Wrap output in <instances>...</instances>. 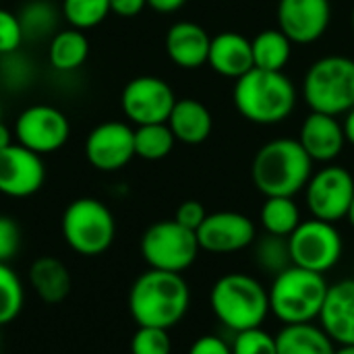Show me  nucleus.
Returning a JSON list of instances; mask_svg holds the SVG:
<instances>
[{
	"mask_svg": "<svg viewBox=\"0 0 354 354\" xmlns=\"http://www.w3.org/2000/svg\"><path fill=\"white\" fill-rule=\"evenodd\" d=\"M191 288L183 274L147 270L131 286L129 311L137 326L170 330L187 315Z\"/></svg>",
	"mask_w": 354,
	"mask_h": 354,
	"instance_id": "f257e3e1",
	"label": "nucleus"
},
{
	"mask_svg": "<svg viewBox=\"0 0 354 354\" xmlns=\"http://www.w3.org/2000/svg\"><path fill=\"white\" fill-rule=\"evenodd\" d=\"M297 87L284 71H263L253 66L236 79L232 102L239 114L253 124L284 122L297 108Z\"/></svg>",
	"mask_w": 354,
	"mask_h": 354,
	"instance_id": "f03ea898",
	"label": "nucleus"
},
{
	"mask_svg": "<svg viewBox=\"0 0 354 354\" xmlns=\"http://www.w3.org/2000/svg\"><path fill=\"white\" fill-rule=\"evenodd\" d=\"M313 174V160L299 139H272L263 143L251 164V180L266 197H295Z\"/></svg>",
	"mask_w": 354,
	"mask_h": 354,
	"instance_id": "7ed1b4c3",
	"label": "nucleus"
},
{
	"mask_svg": "<svg viewBox=\"0 0 354 354\" xmlns=\"http://www.w3.org/2000/svg\"><path fill=\"white\" fill-rule=\"evenodd\" d=\"M216 319L234 334L261 328L270 313L268 288L249 274H226L216 280L209 292Z\"/></svg>",
	"mask_w": 354,
	"mask_h": 354,
	"instance_id": "20e7f679",
	"label": "nucleus"
},
{
	"mask_svg": "<svg viewBox=\"0 0 354 354\" xmlns=\"http://www.w3.org/2000/svg\"><path fill=\"white\" fill-rule=\"evenodd\" d=\"M328 288L330 284L326 282L324 274L290 266L272 280L268 290L270 313H274L284 326L319 319Z\"/></svg>",
	"mask_w": 354,
	"mask_h": 354,
	"instance_id": "39448f33",
	"label": "nucleus"
},
{
	"mask_svg": "<svg viewBox=\"0 0 354 354\" xmlns=\"http://www.w3.org/2000/svg\"><path fill=\"white\" fill-rule=\"evenodd\" d=\"M303 97L311 112L344 116L354 108V58L328 54L317 58L303 77Z\"/></svg>",
	"mask_w": 354,
	"mask_h": 354,
	"instance_id": "423d86ee",
	"label": "nucleus"
},
{
	"mask_svg": "<svg viewBox=\"0 0 354 354\" xmlns=\"http://www.w3.org/2000/svg\"><path fill=\"white\" fill-rule=\"evenodd\" d=\"M60 228L66 245L85 257L106 253L116 236V220L110 207L93 197H81L68 203Z\"/></svg>",
	"mask_w": 354,
	"mask_h": 354,
	"instance_id": "0eeeda50",
	"label": "nucleus"
},
{
	"mask_svg": "<svg viewBox=\"0 0 354 354\" xmlns=\"http://www.w3.org/2000/svg\"><path fill=\"white\" fill-rule=\"evenodd\" d=\"M139 249L151 270L174 274L189 270L201 251L197 232L180 226L176 220H162L151 224L143 232Z\"/></svg>",
	"mask_w": 354,
	"mask_h": 354,
	"instance_id": "6e6552de",
	"label": "nucleus"
},
{
	"mask_svg": "<svg viewBox=\"0 0 354 354\" xmlns=\"http://www.w3.org/2000/svg\"><path fill=\"white\" fill-rule=\"evenodd\" d=\"M288 247L292 266L326 274L340 261L344 243L336 224L311 218L301 222L288 236Z\"/></svg>",
	"mask_w": 354,
	"mask_h": 354,
	"instance_id": "1a4fd4ad",
	"label": "nucleus"
},
{
	"mask_svg": "<svg viewBox=\"0 0 354 354\" xmlns=\"http://www.w3.org/2000/svg\"><path fill=\"white\" fill-rule=\"evenodd\" d=\"M305 199L313 218L332 224L344 220L354 199L353 174L342 166H324L311 174L305 187Z\"/></svg>",
	"mask_w": 354,
	"mask_h": 354,
	"instance_id": "9d476101",
	"label": "nucleus"
},
{
	"mask_svg": "<svg viewBox=\"0 0 354 354\" xmlns=\"http://www.w3.org/2000/svg\"><path fill=\"white\" fill-rule=\"evenodd\" d=\"M12 133L19 145L46 156L66 145L71 137V122L56 106L33 104L17 116Z\"/></svg>",
	"mask_w": 354,
	"mask_h": 354,
	"instance_id": "9b49d317",
	"label": "nucleus"
},
{
	"mask_svg": "<svg viewBox=\"0 0 354 354\" xmlns=\"http://www.w3.org/2000/svg\"><path fill=\"white\" fill-rule=\"evenodd\" d=\"M176 93L168 81L141 75L131 79L120 93V108L122 114L137 127L141 124H156L168 122V116L176 104Z\"/></svg>",
	"mask_w": 354,
	"mask_h": 354,
	"instance_id": "f8f14e48",
	"label": "nucleus"
},
{
	"mask_svg": "<svg viewBox=\"0 0 354 354\" xmlns=\"http://www.w3.org/2000/svg\"><path fill=\"white\" fill-rule=\"evenodd\" d=\"M85 158L100 172H118L135 158V129L122 120L93 127L85 139Z\"/></svg>",
	"mask_w": 354,
	"mask_h": 354,
	"instance_id": "ddd939ff",
	"label": "nucleus"
},
{
	"mask_svg": "<svg viewBox=\"0 0 354 354\" xmlns=\"http://www.w3.org/2000/svg\"><path fill=\"white\" fill-rule=\"evenodd\" d=\"M257 239L255 222L241 212H214L207 214L197 228V241L201 251L224 255L251 247Z\"/></svg>",
	"mask_w": 354,
	"mask_h": 354,
	"instance_id": "4468645a",
	"label": "nucleus"
},
{
	"mask_svg": "<svg viewBox=\"0 0 354 354\" xmlns=\"http://www.w3.org/2000/svg\"><path fill=\"white\" fill-rule=\"evenodd\" d=\"M278 29L292 44H315L332 21L330 0H278Z\"/></svg>",
	"mask_w": 354,
	"mask_h": 354,
	"instance_id": "2eb2a0df",
	"label": "nucleus"
},
{
	"mask_svg": "<svg viewBox=\"0 0 354 354\" xmlns=\"http://www.w3.org/2000/svg\"><path fill=\"white\" fill-rule=\"evenodd\" d=\"M46 180V166L39 153L12 143L0 151V193L12 199L35 195Z\"/></svg>",
	"mask_w": 354,
	"mask_h": 354,
	"instance_id": "dca6fc26",
	"label": "nucleus"
},
{
	"mask_svg": "<svg viewBox=\"0 0 354 354\" xmlns=\"http://www.w3.org/2000/svg\"><path fill=\"white\" fill-rule=\"evenodd\" d=\"M299 143L313 162L332 164L346 145L342 122L338 120V116L311 112L301 124Z\"/></svg>",
	"mask_w": 354,
	"mask_h": 354,
	"instance_id": "f3484780",
	"label": "nucleus"
},
{
	"mask_svg": "<svg viewBox=\"0 0 354 354\" xmlns=\"http://www.w3.org/2000/svg\"><path fill=\"white\" fill-rule=\"evenodd\" d=\"M212 35L195 21H176L168 27L164 48L168 58L185 71H195L207 64Z\"/></svg>",
	"mask_w": 354,
	"mask_h": 354,
	"instance_id": "a211bd4d",
	"label": "nucleus"
},
{
	"mask_svg": "<svg viewBox=\"0 0 354 354\" xmlns=\"http://www.w3.org/2000/svg\"><path fill=\"white\" fill-rule=\"evenodd\" d=\"M319 322L334 344H354V280H340L328 288Z\"/></svg>",
	"mask_w": 354,
	"mask_h": 354,
	"instance_id": "6ab92c4d",
	"label": "nucleus"
},
{
	"mask_svg": "<svg viewBox=\"0 0 354 354\" xmlns=\"http://www.w3.org/2000/svg\"><path fill=\"white\" fill-rule=\"evenodd\" d=\"M207 64L214 73L226 79H239L249 73L253 64V50L251 39L239 31H222L212 37Z\"/></svg>",
	"mask_w": 354,
	"mask_h": 354,
	"instance_id": "aec40b11",
	"label": "nucleus"
},
{
	"mask_svg": "<svg viewBox=\"0 0 354 354\" xmlns=\"http://www.w3.org/2000/svg\"><path fill=\"white\" fill-rule=\"evenodd\" d=\"M168 127L176 141L185 145H199L209 139L214 131V116L203 102L195 97H180L168 116Z\"/></svg>",
	"mask_w": 354,
	"mask_h": 354,
	"instance_id": "412c9836",
	"label": "nucleus"
},
{
	"mask_svg": "<svg viewBox=\"0 0 354 354\" xmlns=\"http://www.w3.org/2000/svg\"><path fill=\"white\" fill-rule=\"evenodd\" d=\"M29 282L33 292L48 305H58L71 295V272L58 257H37L29 268Z\"/></svg>",
	"mask_w": 354,
	"mask_h": 354,
	"instance_id": "4be33fe9",
	"label": "nucleus"
},
{
	"mask_svg": "<svg viewBox=\"0 0 354 354\" xmlns=\"http://www.w3.org/2000/svg\"><path fill=\"white\" fill-rule=\"evenodd\" d=\"M89 56V39L81 29H58L48 41V60L56 73L79 71Z\"/></svg>",
	"mask_w": 354,
	"mask_h": 354,
	"instance_id": "5701e85b",
	"label": "nucleus"
},
{
	"mask_svg": "<svg viewBox=\"0 0 354 354\" xmlns=\"http://www.w3.org/2000/svg\"><path fill=\"white\" fill-rule=\"evenodd\" d=\"M276 346L278 354H336L334 340L313 322L284 326L276 336Z\"/></svg>",
	"mask_w": 354,
	"mask_h": 354,
	"instance_id": "b1692460",
	"label": "nucleus"
},
{
	"mask_svg": "<svg viewBox=\"0 0 354 354\" xmlns=\"http://www.w3.org/2000/svg\"><path fill=\"white\" fill-rule=\"evenodd\" d=\"M25 41H50L58 31L60 8L52 0H27L17 12Z\"/></svg>",
	"mask_w": 354,
	"mask_h": 354,
	"instance_id": "393cba45",
	"label": "nucleus"
},
{
	"mask_svg": "<svg viewBox=\"0 0 354 354\" xmlns=\"http://www.w3.org/2000/svg\"><path fill=\"white\" fill-rule=\"evenodd\" d=\"M292 41L278 29H263L251 39L253 64L263 71H284L292 56Z\"/></svg>",
	"mask_w": 354,
	"mask_h": 354,
	"instance_id": "a878e982",
	"label": "nucleus"
},
{
	"mask_svg": "<svg viewBox=\"0 0 354 354\" xmlns=\"http://www.w3.org/2000/svg\"><path fill=\"white\" fill-rule=\"evenodd\" d=\"M259 220L268 234L286 236V239L303 222L301 209L292 197H266L259 212Z\"/></svg>",
	"mask_w": 354,
	"mask_h": 354,
	"instance_id": "bb28decb",
	"label": "nucleus"
},
{
	"mask_svg": "<svg viewBox=\"0 0 354 354\" xmlns=\"http://www.w3.org/2000/svg\"><path fill=\"white\" fill-rule=\"evenodd\" d=\"M176 137L172 135L168 122L141 124L135 129V156L147 162L164 160L172 153Z\"/></svg>",
	"mask_w": 354,
	"mask_h": 354,
	"instance_id": "cd10ccee",
	"label": "nucleus"
},
{
	"mask_svg": "<svg viewBox=\"0 0 354 354\" xmlns=\"http://www.w3.org/2000/svg\"><path fill=\"white\" fill-rule=\"evenodd\" d=\"M251 247H253V261L257 263L261 272L270 276H278L292 266L286 236H276V234L266 232L261 239H255Z\"/></svg>",
	"mask_w": 354,
	"mask_h": 354,
	"instance_id": "c85d7f7f",
	"label": "nucleus"
},
{
	"mask_svg": "<svg viewBox=\"0 0 354 354\" xmlns=\"http://www.w3.org/2000/svg\"><path fill=\"white\" fill-rule=\"evenodd\" d=\"M62 19L75 29H93L106 21L110 10V0H62Z\"/></svg>",
	"mask_w": 354,
	"mask_h": 354,
	"instance_id": "c756f323",
	"label": "nucleus"
},
{
	"mask_svg": "<svg viewBox=\"0 0 354 354\" xmlns=\"http://www.w3.org/2000/svg\"><path fill=\"white\" fill-rule=\"evenodd\" d=\"M35 79L33 60L21 50L0 56V85L8 91H23Z\"/></svg>",
	"mask_w": 354,
	"mask_h": 354,
	"instance_id": "7c9ffc66",
	"label": "nucleus"
},
{
	"mask_svg": "<svg viewBox=\"0 0 354 354\" xmlns=\"http://www.w3.org/2000/svg\"><path fill=\"white\" fill-rule=\"evenodd\" d=\"M25 303V292L19 276L8 263H0V328L19 317Z\"/></svg>",
	"mask_w": 354,
	"mask_h": 354,
	"instance_id": "2f4dec72",
	"label": "nucleus"
},
{
	"mask_svg": "<svg viewBox=\"0 0 354 354\" xmlns=\"http://www.w3.org/2000/svg\"><path fill=\"white\" fill-rule=\"evenodd\" d=\"M131 354H172L168 330L137 326V332L131 338Z\"/></svg>",
	"mask_w": 354,
	"mask_h": 354,
	"instance_id": "473e14b6",
	"label": "nucleus"
},
{
	"mask_svg": "<svg viewBox=\"0 0 354 354\" xmlns=\"http://www.w3.org/2000/svg\"><path fill=\"white\" fill-rule=\"evenodd\" d=\"M230 346L232 354H278L276 336L268 334L261 328L239 332Z\"/></svg>",
	"mask_w": 354,
	"mask_h": 354,
	"instance_id": "72a5a7b5",
	"label": "nucleus"
},
{
	"mask_svg": "<svg viewBox=\"0 0 354 354\" xmlns=\"http://www.w3.org/2000/svg\"><path fill=\"white\" fill-rule=\"evenodd\" d=\"M25 41L19 17L6 8H0V56L21 50Z\"/></svg>",
	"mask_w": 354,
	"mask_h": 354,
	"instance_id": "f704fd0d",
	"label": "nucleus"
},
{
	"mask_svg": "<svg viewBox=\"0 0 354 354\" xmlns=\"http://www.w3.org/2000/svg\"><path fill=\"white\" fill-rule=\"evenodd\" d=\"M21 249V230L19 224L8 218L0 216V263H8Z\"/></svg>",
	"mask_w": 354,
	"mask_h": 354,
	"instance_id": "c9c22d12",
	"label": "nucleus"
},
{
	"mask_svg": "<svg viewBox=\"0 0 354 354\" xmlns=\"http://www.w3.org/2000/svg\"><path fill=\"white\" fill-rule=\"evenodd\" d=\"M205 218H207L205 205H203L201 201H195V199L183 201V203L178 205L176 214H174V220H176L180 226H185V228H189V230H195V232H197V228L203 224Z\"/></svg>",
	"mask_w": 354,
	"mask_h": 354,
	"instance_id": "e433bc0d",
	"label": "nucleus"
},
{
	"mask_svg": "<svg viewBox=\"0 0 354 354\" xmlns=\"http://www.w3.org/2000/svg\"><path fill=\"white\" fill-rule=\"evenodd\" d=\"M189 354H232V346L226 344L220 336L205 334L191 344Z\"/></svg>",
	"mask_w": 354,
	"mask_h": 354,
	"instance_id": "4c0bfd02",
	"label": "nucleus"
},
{
	"mask_svg": "<svg viewBox=\"0 0 354 354\" xmlns=\"http://www.w3.org/2000/svg\"><path fill=\"white\" fill-rule=\"evenodd\" d=\"M147 6V0H110V10L116 17L133 19Z\"/></svg>",
	"mask_w": 354,
	"mask_h": 354,
	"instance_id": "58836bf2",
	"label": "nucleus"
},
{
	"mask_svg": "<svg viewBox=\"0 0 354 354\" xmlns=\"http://www.w3.org/2000/svg\"><path fill=\"white\" fill-rule=\"evenodd\" d=\"M187 4V0H147V6L156 12H162V15H170V12H176L180 10L183 6Z\"/></svg>",
	"mask_w": 354,
	"mask_h": 354,
	"instance_id": "ea45409f",
	"label": "nucleus"
},
{
	"mask_svg": "<svg viewBox=\"0 0 354 354\" xmlns=\"http://www.w3.org/2000/svg\"><path fill=\"white\" fill-rule=\"evenodd\" d=\"M342 129H344V137H346V143L354 145V108L348 110L344 114V120H342Z\"/></svg>",
	"mask_w": 354,
	"mask_h": 354,
	"instance_id": "a19ab883",
	"label": "nucleus"
},
{
	"mask_svg": "<svg viewBox=\"0 0 354 354\" xmlns=\"http://www.w3.org/2000/svg\"><path fill=\"white\" fill-rule=\"evenodd\" d=\"M15 143V133L0 120V151Z\"/></svg>",
	"mask_w": 354,
	"mask_h": 354,
	"instance_id": "79ce46f5",
	"label": "nucleus"
},
{
	"mask_svg": "<svg viewBox=\"0 0 354 354\" xmlns=\"http://www.w3.org/2000/svg\"><path fill=\"white\" fill-rule=\"evenodd\" d=\"M336 354H354V344H344V346H336Z\"/></svg>",
	"mask_w": 354,
	"mask_h": 354,
	"instance_id": "37998d69",
	"label": "nucleus"
},
{
	"mask_svg": "<svg viewBox=\"0 0 354 354\" xmlns=\"http://www.w3.org/2000/svg\"><path fill=\"white\" fill-rule=\"evenodd\" d=\"M346 220L351 222V226L354 228V199H353V203H351V209H348V216H346Z\"/></svg>",
	"mask_w": 354,
	"mask_h": 354,
	"instance_id": "c03bdc74",
	"label": "nucleus"
},
{
	"mask_svg": "<svg viewBox=\"0 0 354 354\" xmlns=\"http://www.w3.org/2000/svg\"><path fill=\"white\" fill-rule=\"evenodd\" d=\"M351 25H353V33H354V6H353V12H351Z\"/></svg>",
	"mask_w": 354,
	"mask_h": 354,
	"instance_id": "a18cd8bd",
	"label": "nucleus"
},
{
	"mask_svg": "<svg viewBox=\"0 0 354 354\" xmlns=\"http://www.w3.org/2000/svg\"><path fill=\"white\" fill-rule=\"evenodd\" d=\"M0 112H2V108H0Z\"/></svg>",
	"mask_w": 354,
	"mask_h": 354,
	"instance_id": "49530a36",
	"label": "nucleus"
}]
</instances>
